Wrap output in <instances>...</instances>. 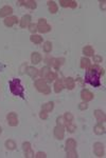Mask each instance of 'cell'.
I'll use <instances>...</instances> for the list:
<instances>
[{
	"mask_svg": "<svg viewBox=\"0 0 106 158\" xmlns=\"http://www.w3.org/2000/svg\"><path fill=\"white\" fill-rule=\"evenodd\" d=\"M104 75V70L101 69L99 65H90L85 76V81L90 83L93 87H99L100 84V76Z\"/></svg>",
	"mask_w": 106,
	"mask_h": 158,
	"instance_id": "obj_1",
	"label": "cell"
},
{
	"mask_svg": "<svg viewBox=\"0 0 106 158\" xmlns=\"http://www.w3.org/2000/svg\"><path fill=\"white\" fill-rule=\"evenodd\" d=\"M9 84H10V90L11 92H12V94L23 98V91L24 90H23L22 85L20 83L19 79H16V78H15V79H12Z\"/></svg>",
	"mask_w": 106,
	"mask_h": 158,
	"instance_id": "obj_2",
	"label": "cell"
},
{
	"mask_svg": "<svg viewBox=\"0 0 106 158\" xmlns=\"http://www.w3.org/2000/svg\"><path fill=\"white\" fill-rule=\"evenodd\" d=\"M35 87L37 89L38 92H40V93L43 94H46V95L51 93V89L48 87L46 80H43V79H38V80L35 81Z\"/></svg>",
	"mask_w": 106,
	"mask_h": 158,
	"instance_id": "obj_3",
	"label": "cell"
},
{
	"mask_svg": "<svg viewBox=\"0 0 106 158\" xmlns=\"http://www.w3.org/2000/svg\"><path fill=\"white\" fill-rule=\"evenodd\" d=\"M37 31L39 33H48L51 31V26L47 23L46 19L41 18V19H39L38 24H37Z\"/></svg>",
	"mask_w": 106,
	"mask_h": 158,
	"instance_id": "obj_4",
	"label": "cell"
},
{
	"mask_svg": "<svg viewBox=\"0 0 106 158\" xmlns=\"http://www.w3.org/2000/svg\"><path fill=\"white\" fill-rule=\"evenodd\" d=\"M46 61L48 65H51L52 67H54V68L56 69H60V67H62V65H63L64 62H65V59L64 58H56V59H46Z\"/></svg>",
	"mask_w": 106,
	"mask_h": 158,
	"instance_id": "obj_5",
	"label": "cell"
},
{
	"mask_svg": "<svg viewBox=\"0 0 106 158\" xmlns=\"http://www.w3.org/2000/svg\"><path fill=\"white\" fill-rule=\"evenodd\" d=\"M93 152L98 157H103L104 156V145L101 142H96L93 145Z\"/></svg>",
	"mask_w": 106,
	"mask_h": 158,
	"instance_id": "obj_6",
	"label": "cell"
},
{
	"mask_svg": "<svg viewBox=\"0 0 106 158\" xmlns=\"http://www.w3.org/2000/svg\"><path fill=\"white\" fill-rule=\"evenodd\" d=\"M7 123H9V126H16L17 124H18V117H17L16 113H14V112L7 114Z\"/></svg>",
	"mask_w": 106,
	"mask_h": 158,
	"instance_id": "obj_7",
	"label": "cell"
},
{
	"mask_svg": "<svg viewBox=\"0 0 106 158\" xmlns=\"http://www.w3.org/2000/svg\"><path fill=\"white\" fill-rule=\"evenodd\" d=\"M64 134H65V130H64V126H60V124H57L54 129V137L56 139H62L64 138Z\"/></svg>",
	"mask_w": 106,
	"mask_h": 158,
	"instance_id": "obj_8",
	"label": "cell"
},
{
	"mask_svg": "<svg viewBox=\"0 0 106 158\" xmlns=\"http://www.w3.org/2000/svg\"><path fill=\"white\" fill-rule=\"evenodd\" d=\"M18 3H19L20 5L29 7L31 10H35L37 7L36 1H34V0H20V1H18Z\"/></svg>",
	"mask_w": 106,
	"mask_h": 158,
	"instance_id": "obj_9",
	"label": "cell"
},
{
	"mask_svg": "<svg viewBox=\"0 0 106 158\" xmlns=\"http://www.w3.org/2000/svg\"><path fill=\"white\" fill-rule=\"evenodd\" d=\"M23 147V151H24V157L29 158V157H34V153L31 149V143L30 142H24L22 145Z\"/></svg>",
	"mask_w": 106,
	"mask_h": 158,
	"instance_id": "obj_10",
	"label": "cell"
},
{
	"mask_svg": "<svg viewBox=\"0 0 106 158\" xmlns=\"http://www.w3.org/2000/svg\"><path fill=\"white\" fill-rule=\"evenodd\" d=\"M81 98L87 102V101H90V100L93 99V94L88 90H83L81 92Z\"/></svg>",
	"mask_w": 106,
	"mask_h": 158,
	"instance_id": "obj_11",
	"label": "cell"
},
{
	"mask_svg": "<svg viewBox=\"0 0 106 158\" xmlns=\"http://www.w3.org/2000/svg\"><path fill=\"white\" fill-rule=\"evenodd\" d=\"M60 4L64 7H71V9H75L77 7L76 1H73V0H60Z\"/></svg>",
	"mask_w": 106,
	"mask_h": 158,
	"instance_id": "obj_12",
	"label": "cell"
},
{
	"mask_svg": "<svg viewBox=\"0 0 106 158\" xmlns=\"http://www.w3.org/2000/svg\"><path fill=\"white\" fill-rule=\"evenodd\" d=\"M94 117L96 118V120L99 121V123H104L106 120L105 113L101 110H96L94 111Z\"/></svg>",
	"mask_w": 106,
	"mask_h": 158,
	"instance_id": "obj_13",
	"label": "cell"
},
{
	"mask_svg": "<svg viewBox=\"0 0 106 158\" xmlns=\"http://www.w3.org/2000/svg\"><path fill=\"white\" fill-rule=\"evenodd\" d=\"M13 13V9L9 5H5L3 7L2 9H0V17L2 18V17H7L9 15Z\"/></svg>",
	"mask_w": 106,
	"mask_h": 158,
	"instance_id": "obj_14",
	"label": "cell"
},
{
	"mask_svg": "<svg viewBox=\"0 0 106 158\" xmlns=\"http://www.w3.org/2000/svg\"><path fill=\"white\" fill-rule=\"evenodd\" d=\"M76 147V141L74 139H68L66 141V152H70V151H74Z\"/></svg>",
	"mask_w": 106,
	"mask_h": 158,
	"instance_id": "obj_15",
	"label": "cell"
},
{
	"mask_svg": "<svg viewBox=\"0 0 106 158\" xmlns=\"http://www.w3.org/2000/svg\"><path fill=\"white\" fill-rule=\"evenodd\" d=\"M17 21H18V19H17L16 16L7 17V18H5V20H4V24H5V26H9V28H11V26H13L15 23H17Z\"/></svg>",
	"mask_w": 106,
	"mask_h": 158,
	"instance_id": "obj_16",
	"label": "cell"
},
{
	"mask_svg": "<svg viewBox=\"0 0 106 158\" xmlns=\"http://www.w3.org/2000/svg\"><path fill=\"white\" fill-rule=\"evenodd\" d=\"M63 83L65 84V87L68 89V90H73L74 87H75V83H74V80H73L71 77L66 78L65 80L63 81Z\"/></svg>",
	"mask_w": 106,
	"mask_h": 158,
	"instance_id": "obj_17",
	"label": "cell"
},
{
	"mask_svg": "<svg viewBox=\"0 0 106 158\" xmlns=\"http://www.w3.org/2000/svg\"><path fill=\"white\" fill-rule=\"evenodd\" d=\"M93 131H94V133H96V135H102V134L105 133V126H103L102 123H98L96 126H94Z\"/></svg>",
	"mask_w": 106,
	"mask_h": 158,
	"instance_id": "obj_18",
	"label": "cell"
},
{
	"mask_svg": "<svg viewBox=\"0 0 106 158\" xmlns=\"http://www.w3.org/2000/svg\"><path fill=\"white\" fill-rule=\"evenodd\" d=\"M41 55H40L39 53H37V52H34L32 53V56H31V60L33 62L34 65H37V63H39L41 61Z\"/></svg>",
	"mask_w": 106,
	"mask_h": 158,
	"instance_id": "obj_19",
	"label": "cell"
},
{
	"mask_svg": "<svg viewBox=\"0 0 106 158\" xmlns=\"http://www.w3.org/2000/svg\"><path fill=\"white\" fill-rule=\"evenodd\" d=\"M30 21H31V16L30 15H26V16H23L20 20V26L21 28H26L30 24Z\"/></svg>",
	"mask_w": 106,
	"mask_h": 158,
	"instance_id": "obj_20",
	"label": "cell"
},
{
	"mask_svg": "<svg viewBox=\"0 0 106 158\" xmlns=\"http://www.w3.org/2000/svg\"><path fill=\"white\" fill-rule=\"evenodd\" d=\"M26 73H28V75L31 78H35L38 75V70L35 69L34 67H29V68L26 69Z\"/></svg>",
	"mask_w": 106,
	"mask_h": 158,
	"instance_id": "obj_21",
	"label": "cell"
},
{
	"mask_svg": "<svg viewBox=\"0 0 106 158\" xmlns=\"http://www.w3.org/2000/svg\"><path fill=\"white\" fill-rule=\"evenodd\" d=\"M48 7H49L50 13L52 14H55L57 12V10H58V7H57V4L54 1H48Z\"/></svg>",
	"mask_w": 106,
	"mask_h": 158,
	"instance_id": "obj_22",
	"label": "cell"
},
{
	"mask_svg": "<svg viewBox=\"0 0 106 158\" xmlns=\"http://www.w3.org/2000/svg\"><path fill=\"white\" fill-rule=\"evenodd\" d=\"M90 60L88 58H82L81 59V68L82 69H85V70H88L90 68Z\"/></svg>",
	"mask_w": 106,
	"mask_h": 158,
	"instance_id": "obj_23",
	"label": "cell"
},
{
	"mask_svg": "<svg viewBox=\"0 0 106 158\" xmlns=\"http://www.w3.org/2000/svg\"><path fill=\"white\" fill-rule=\"evenodd\" d=\"M63 89H64L63 80L58 79V80L55 82V84H54V91H55V93H60V92L63 90Z\"/></svg>",
	"mask_w": 106,
	"mask_h": 158,
	"instance_id": "obj_24",
	"label": "cell"
},
{
	"mask_svg": "<svg viewBox=\"0 0 106 158\" xmlns=\"http://www.w3.org/2000/svg\"><path fill=\"white\" fill-rule=\"evenodd\" d=\"M53 108H54V103L52 101H50V102H47L46 104H43V108H41V111H45V112H51L53 110Z\"/></svg>",
	"mask_w": 106,
	"mask_h": 158,
	"instance_id": "obj_25",
	"label": "cell"
},
{
	"mask_svg": "<svg viewBox=\"0 0 106 158\" xmlns=\"http://www.w3.org/2000/svg\"><path fill=\"white\" fill-rule=\"evenodd\" d=\"M30 40L33 43H35V44H39V43H41L43 42V37H40L39 35H32L30 37Z\"/></svg>",
	"mask_w": 106,
	"mask_h": 158,
	"instance_id": "obj_26",
	"label": "cell"
},
{
	"mask_svg": "<svg viewBox=\"0 0 106 158\" xmlns=\"http://www.w3.org/2000/svg\"><path fill=\"white\" fill-rule=\"evenodd\" d=\"M83 53L86 56H93L94 51H93V48H91L90 45H87V46H85V48H83Z\"/></svg>",
	"mask_w": 106,
	"mask_h": 158,
	"instance_id": "obj_27",
	"label": "cell"
},
{
	"mask_svg": "<svg viewBox=\"0 0 106 158\" xmlns=\"http://www.w3.org/2000/svg\"><path fill=\"white\" fill-rule=\"evenodd\" d=\"M5 147H7V150H15L16 149V143H15V141L14 140H7L5 141Z\"/></svg>",
	"mask_w": 106,
	"mask_h": 158,
	"instance_id": "obj_28",
	"label": "cell"
},
{
	"mask_svg": "<svg viewBox=\"0 0 106 158\" xmlns=\"http://www.w3.org/2000/svg\"><path fill=\"white\" fill-rule=\"evenodd\" d=\"M50 72H51V70H50L48 67H45V68L41 69V70H40V76H41V78H43V79H46V77L48 76V74H49Z\"/></svg>",
	"mask_w": 106,
	"mask_h": 158,
	"instance_id": "obj_29",
	"label": "cell"
},
{
	"mask_svg": "<svg viewBox=\"0 0 106 158\" xmlns=\"http://www.w3.org/2000/svg\"><path fill=\"white\" fill-rule=\"evenodd\" d=\"M64 119H65L64 122H72L73 115L71 113H69V112H67V113H65V115H64Z\"/></svg>",
	"mask_w": 106,
	"mask_h": 158,
	"instance_id": "obj_30",
	"label": "cell"
},
{
	"mask_svg": "<svg viewBox=\"0 0 106 158\" xmlns=\"http://www.w3.org/2000/svg\"><path fill=\"white\" fill-rule=\"evenodd\" d=\"M64 124L66 126V128L68 129V131H69L70 133H73L74 131H75L76 126H75V124H73L72 122H65Z\"/></svg>",
	"mask_w": 106,
	"mask_h": 158,
	"instance_id": "obj_31",
	"label": "cell"
},
{
	"mask_svg": "<svg viewBox=\"0 0 106 158\" xmlns=\"http://www.w3.org/2000/svg\"><path fill=\"white\" fill-rule=\"evenodd\" d=\"M52 50V43L50 41H46L45 42V45H43V51L46 52V53H50Z\"/></svg>",
	"mask_w": 106,
	"mask_h": 158,
	"instance_id": "obj_32",
	"label": "cell"
},
{
	"mask_svg": "<svg viewBox=\"0 0 106 158\" xmlns=\"http://www.w3.org/2000/svg\"><path fill=\"white\" fill-rule=\"evenodd\" d=\"M56 78H57L56 73H51V72H50L49 74H48V76L46 77V79H48L49 81H53L54 79H56Z\"/></svg>",
	"mask_w": 106,
	"mask_h": 158,
	"instance_id": "obj_33",
	"label": "cell"
},
{
	"mask_svg": "<svg viewBox=\"0 0 106 158\" xmlns=\"http://www.w3.org/2000/svg\"><path fill=\"white\" fill-rule=\"evenodd\" d=\"M67 157L68 158H77V154H76L75 150H74V151L67 152Z\"/></svg>",
	"mask_w": 106,
	"mask_h": 158,
	"instance_id": "obj_34",
	"label": "cell"
},
{
	"mask_svg": "<svg viewBox=\"0 0 106 158\" xmlns=\"http://www.w3.org/2000/svg\"><path fill=\"white\" fill-rule=\"evenodd\" d=\"M29 30H30L31 33L37 32V26L36 24H34V23H31V24H29Z\"/></svg>",
	"mask_w": 106,
	"mask_h": 158,
	"instance_id": "obj_35",
	"label": "cell"
},
{
	"mask_svg": "<svg viewBox=\"0 0 106 158\" xmlns=\"http://www.w3.org/2000/svg\"><path fill=\"white\" fill-rule=\"evenodd\" d=\"M87 108H88V104L86 102H83V103H80L79 104V109L81 111H84V110H87Z\"/></svg>",
	"mask_w": 106,
	"mask_h": 158,
	"instance_id": "obj_36",
	"label": "cell"
},
{
	"mask_svg": "<svg viewBox=\"0 0 106 158\" xmlns=\"http://www.w3.org/2000/svg\"><path fill=\"white\" fill-rule=\"evenodd\" d=\"M39 117L41 118V119H47V118H48V113L45 112V111H41L39 114Z\"/></svg>",
	"mask_w": 106,
	"mask_h": 158,
	"instance_id": "obj_37",
	"label": "cell"
},
{
	"mask_svg": "<svg viewBox=\"0 0 106 158\" xmlns=\"http://www.w3.org/2000/svg\"><path fill=\"white\" fill-rule=\"evenodd\" d=\"M35 157L36 158H46L47 157V155H46V153H43V152H38L36 155H35Z\"/></svg>",
	"mask_w": 106,
	"mask_h": 158,
	"instance_id": "obj_38",
	"label": "cell"
},
{
	"mask_svg": "<svg viewBox=\"0 0 106 158\" xmlns=\"http://www.w3.org/2000/svg\"><path fill=\"white\" fill-rule=\"evenodd\" d=\"M93 60H94V62H102V57L93 55Z\"/></svg>",
	"mask_w": 106,
	"mask_h": 158,
	"instance_id": "obj_39",
	"label": "cell"
},
{
	"mask_svg": "<svg viewBox=\"0 0 106 158\" xmlns=\"http://www.w3.org/2000/svg\"><path fill=\"white\" fill-rule=\"evenodd\" d=\"M100 3H101V7L103 9V11H105V3H106L105 0H103V1H100Z\"/></svg>",
	"mask_w": 106,
	"mask_h": 158,
	"instance_id": "obj_40",
	"label": "cell"
},
{
	"mask_svg": "<svg viewBox=\"0 0 106 158\" xmlns=\"http://www.w3.org/2000/svg\"><path fill=\"white\" fill-rule=\"evenodd\" d=\"M1 132H2V130H1V128H0V134H1Z\"/></svg>",
	"mask_w": 106,
	"mask_h": 158,
	"instance_id": "obj_41",
	"label": "cell"
}]
</instances>
